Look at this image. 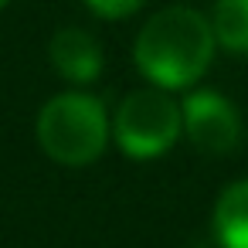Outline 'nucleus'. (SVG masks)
Returning <instances> with one entry per match:
<instances>
[{"mask_svg":"<svg viewBox=\"0 0 248 248\" xmlns=\"http://www.w3.org/2000/svg\"><path fill=\"white\" fill-rule=\"evenodd\" d=\"M214 241L221 248H248V180H234L214 204Z\"/></svg>","mask_w":248,"mask_h":248,"instance_id":"6","label":"nucleus"},{"mask_svg":"<svg viewBox=\"0 0 248 248\" xmlns=\"http://www.w3.org/2000/svg\"><path fill=\"white\" fill-rule=\"evenodd\" d=\"M180 112H184V133L201 153L221 156L241 143V116L217 92H207V89L190 92Z\"/></svg>","mask_w":248,"mask_h":248,"instance_id":"4","label":"nucleus"},{"mask_svg":"<svg viewBox=\"0 0 248 248\" xmlns=\"http://www.w3.org/2000/svg\"><path fill=\"white\" fill-rule=\"evenodd\" d=\"M217 45H224L234 55L248 51V0H217L211 17Z\"/></svg>","mask_w":248,"mask_h":248,"instance_id":"7","label":"nucleus"},{"mask_svg":"<svg viewBox=\"0 0 248 248\" xmlns=\"http://www.w3.org/2000/svg\"><path fill=\"white\" fill-rule=\"evenodd\" d=\"M184 129L180 106L167 95V89H140L129 92L112 119V136L123 153L136 160H153L167 153Z\"/></svg>","mask_w":248,"mask_h":248,"instance_id":"3","label":"nucleus"},{"mask_svg":"<svg viewBox=\"0 0 248 248\" xmlns=\"http://www.w3.org/2000/svg\"><path fill=\"white\" fill-rule=\"evenodd\" d=\"M85 4H89L92 14H99V17H106V21H119V17L136 14L146 0H85Z\"/></svg>","mask_w":248,"mask_h":248,"instance_id":"8","label":"nucleus"},{"mask_svg":"<svg viewBox=\"0 0 248 248\" xmlns=\"http://www.w3.org/2000/svg\"><path fill=\"white\" fill-rule=\"evenodd\" d=\"M38 143L62 167H89L102 156L112 123L106 106L89 92H62L38 112Z\"/></svg>","mask_w":248,"mask_h":248,"instance_id":"2","label":"nucleus"},{"mask_svg":"<svg viewBox=\"0 0 248 248\" xmlns=\"http://www.w3.org/2000/svg\"><path fill=\"white\" fill-rule=\"evenodd\" d=\"M48 58L65 82L89 85L102 72V48L82 28H58L48 41Z\"/></svg>","mask_w":248,"mask_h":248,"instance_id":"5","label":"nucleus"},{"mask_svg":"<svg viewBox=\"0 0 248 248\" xmlns=\"http://www.w3.org/2000/svg\"><path fill=\"white\" fill-rule=\"evenodd\" d=\"M4 4H7V0H0V7H4Z\"/></svg>","mask_w":248,"mask_h":248,"instance_id":"9","label":"nucleus"},{"mask_svg":"<svg viewBox=\"0 0 248 248\" xmlns=\"http://www.w3.org/2000/svg\"><path fill=\"white\" fill-rule=\"evenodd\" d=\"M214 28L194 7H167L153 14L136 34V68L156 89H187L194 85L214 58Z\"/></svg>","mask_w":248,"mask_h":248,"instance_id":"1","label":"nucleus"}]
</instances>
